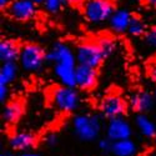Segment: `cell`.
I'll use <instances>...</instances> for the list:
<instances>
[{
  "label": "cell",
  "mask_w": 156,
  "mask_h": 156,
  "mask_svg": "<svg viewBox=\"0 0 156 156\" xmlns=\"http://www.w3.org/2000/svg\"><path fill=\"white\" fill-rule=\"evenodd\" d=\"M73 131L81 141L91 142L99 139L101 133V120L98 115L79 114L71 121Z\"/></svg>",
  "instance_id": "cell-1"
},
{
  "label": "cell",
  "mask_w": 156,
  "mask_h": 156,
  "mask_svg": "<svg viewBox=\"0 0 156 156\" xmlns=\"http://www.w3.org/2000/svg\"><path fill=\"white\" fill-rule=\"evenodd\" d=\"M81 9L84 18L91 24L109 21L116 10L112 0H85Z\"/></svg>",
  "instance_id": "cell-2"
},
{
  "label": "cell",
  "mask_w": 156,
  "mask_h": 156,
  "mask_svg": "<svg viewBox=\"0 0 156 156\" xmlns=\"http://www.w3.org/2000/svg\"><path fill=\"white\" fill-rule=\"evenodd\" d=\"M76 87L60 85L56 86L51 93V102L61 112H74L80 106V95Z\"/></svg>",
  "instance_id": "cell-3"
},
{
  "label": "cell",
  "mask_w": 156,
  "mask_h": 156,
  "mask_svg": "<svg viewBox=\"0 0 156 156\" xmlns=\"http://www.w3.org/2000/svg\"><path fill=\"white\" fill-rule=\"evenodd\" d=\"M19 65L27 71H39L46 64V51L37 44L28 43L21 46Z\"/></svg>",
  "instance_id": "cell-4"
},
{
  "label": "cell",
  "mask_w": 156,
  "mask_h": 156,
  "mask_svg": "<svg viewBox=\"0 0 156 156\" xmlns=\"http://www.w3.org/2000/svg\"><path fill=\"white\" fill-rule=\"evenodd\" d=\"M75 55L79 65H85V66L95 68V69H98L102 64V61L105 60V56H104L102 51L96 41L95 43L86 41L77 45L75 50Z\"/></svg>",
  "instance_id": "cell-5"
},
{
  "label": "cell",
  "mask_w": 156,
  "mask_h": 156,
  "mask_svg": "<svg viewBox=\"0 0 156 156\" xmlns=\"http://www.w3.org/2000/svg\"><path fill=\"white\" fill-rule=\"evenodd\" d=\"M129 104L126 100H124L122 96L118 94H109L105 98H102L99 105V110L102 118L108 120L119 118V116H124L127 111Z\"/></svg>",
  "instance_id": "cell-6"
},
{
  "label": "cell",
  "mask_w": 156,
  "mask_h": 156,
  "mask_svg": "<svg viewBox=\"0 0 156 156\" xmlns=\"http://www.w3.org/2000/svg\"><path fill=\"white\" fill-rule=\"evenodd\" d=\"M46 62L48 64H64L76 66V55L75 51L65 43H55L49 51H46Z\"/></svg>",
  "instance_id": "cell-7"
},
{
  "label": "cell",
  "mask_w": 156,
  "mask_h": 156,
  "mask_svg": "<svg viewBox=\"0 0 156 156\" xmlns=\"http://www.w3.org/2000/svg\"><path fill=\"white\" fill-rule=\"evenodd\" d=\"M5 10L11 19L18 21H28L37 14V5L31 0H11Z\"/></svg>",
  "instance_id": "cell-8"
},
{
  "label": "cell",
  "mask_w": 156,
  "mask_h": 156,
  "mask_svg": "<svg viewBox=\"0 0 156 156\" xmlns=\"http://www.w3.org/2000/svg\"><path fill=\"white\" fill-rule=\"evenodd\" d=\"M105 134H106V137L110 139L111 141L131 139L133 126L130 125V122L124 116H119V118H114L108 121Z\"/></svg>",
  "instance_id": "cell-9"
},
{
  "label": "cell",
  "mask_w": 156,
  "mask_h": 156,
  "mask_svg": "<svg viewBox=\"0 0 156 156\" xmlns=\"http://www.w3.org/2000/svg\"><path fill=\"white\" fill-rule=\"evenodd\" d=\"M75 80L76 87L89 91L98 84V69L77 64L75 68Z\"/></svg>",
  "instance_id": "cell-10"
},
{
  "label": "cell",
  "mask_w": 156,
  "mask_h": 156,
  "mask_svg": "<svg viewBox=\"0 0 156 156\" xmlns=\"http://www.w3.org/2000/svg\"><path fill=\"white\" fill-rule=\"evenodd\" d=\"M155 95L150 91H136L129 98V106L136 114H147L155 105Z\"/></svg>",
  "instance_id": "cell-11"
},
{
  "label": "cell",
  "mask_w": 156,
  "mask_h": 156,
  "mask_svg": "<svg viewBox=\"0 0 156 156\" xmlns=\"http://www.w3.org/2000/svg\"><path fill=\"white\" fill-rule=\"evenodd\" d=\"M8 142H9V147L12 151L25 152L36 145L37 137L35 134L30 131H16L10 135Z\"/></svg>",
  "instance_id": "cell-12"
},
{
  "label": "cell",
  "mask_w": 156,
  "mask_h": 156,
  "mask_svg": "<svg viewBox=\"0 0 156 156\" xmlns=\"http://www.w3.org/2000/svg\"><path fill=\"white\" fill-rule=\"evenodd\" d=\"M24 112V105L20 100H11L6 102L3 111H2V119L6 125H15L19 122Z\"/></svg>",
  "instance_id": "cell-13"
},
{
  "label": "cell",
  "mask_w": 156,
  "mask_h": 156,
  "mask_svg": "<svg viewBox=\"0 0 156 156\" xmlns=\"http://www.w3.org/2000/svg\"><path fill=\"white\" fill-rule=\"evenodd\" d=\"M133 16L134 15L127 9H116L109 20V25L111 30H114L118 34L127 33L129 25H130V21H131Z\"/></svg>",
  "instance_id": "cell-14"
},
{
  "label": "cell",
  "mask_w": 156,
  "mask_h": 156,
  "mask_svg": "<svg viewBox=\"0 0 156 156\" xmlns=\"http://www.w3.org/2000/svg\"><path fill=\"white\" fill-rule=\"evenodd\" d=\"M21 51V45L12 39H3L0 41V61H18Z\"/></svg>",
  "instance_id": "cell-15"
},
{
  "label": "cell",
  "mask_w": 156,
  "mask_h": 156,
  "mask_svg": "<svg viewBox=\"0 0 156 156\" xmlns=\"http://www.w3.org/2000/svg\"><path fill=\"white\" fill-rule=\"evenodd\" d=\"M75 68L76 66H70V65H64V64H54V74L60 80L61 85L76 87Z\"/></svg>",
  "instance_id": "cell-16"
},
{
  "label": "cell",
  "mask_w": 156,
  "mask_h": 156,
  "mask_svg": "<svg viewBox=\"0 0 156 156\" xmlns=\"http://www.w3.org/2000/svg\"><path fill=\"white\" fill-rule=\"evenodd\" d=\"M135 126L144 137L154 139L156 135V124L146 114H137L135 116Z\"/></svg>",
  "instance_id": "cell-17"
},
{
  "label": "cell",
  "mask_w": 156,
  "mask_h": 156,
  "mask_svg": "<svg viewBox=\"0 0 156 156\" xmlns=\"http://www.w3.org/2000/svg\"><path fill=\"white\" fill-rule=\"evenodd\" d=\"M137 152V145L131 139L112 141L111 154L114 156H135Z\"/></svg>",
  "instance_id": "cell-18"
},
{
  "label": "cell",
  "mask_w": 156,
  "mask_h": 156,
  "mask_svg": "<svg viewBox=\"0 0 156 156\" xmlns=\"http://www.w3.org/2000/svg\"><path fill=\"white\" fill-rule=\"evenodd\" d=\"M18 74H19V65L16 61L2 62V68H0V84L10 85L16 79Z\"/></svg>",
  "instance_id": "cell-19"
},
{
  "label": "cell",
  "mask_w": 156,
  "mask_h": 156,
  "mask_svg": "<svg viewBox=\"0 0 156 156\" xmlns=\"http://www.w3.org/2000/svg\"><path fill=\"white\" fill-rule=\"evenodd\" d=\"M146 31L147 29H146V24L144 23V20L139 16H133L131 21H130V25H129V29H127V34L134 37H140V36H144Z\"/></svg>",
  "instance_id": "cell-20"
},
{
  "label": "cell",
  "mask_w": 156,
  "mask_h": 156,
  "mask_svg": "<svg viewBox=\"0 0 156 156\" xmlns=\"http://www.w3.org/2000/svg\"><path fill=\"white\" fill-rule=\"evenodd\" d=\"M96 43H98L99 48L101 49V51H102L104 56H105V59H108L109 56H111L114 54L116 45H115V41L112 40L111 37H109V36H100L98 39Z\"/></svg>",
  "instance_id": "cell-21"
},
{
  "label": "cell",
  "mask_w": 156,
  "mask_h": 156,
  "mask_svg": "<svg viewBox=\"0 0 156 156\" xmlns=\"http://www.w3.org/2000/svg\"><path fill=\"white\" fill-rule=\"evenodd\" d=\"M65 3H66V0H45L43 6L50 14H58Z\"/></svg>",
  "instance_id": "cell-22"
},
{
  "label": "cell",
  "mask_w": 156,
  "mask_h": 156,
  "mask_svg": "<svg viewBox=\"0 0 156 156\" xmlns=\"http://www.w3.org/2000/svg\"><path fill=\"white\" fill-rule=\"evenodd\" d=\"M98 147L101 152L104 154H109L111 152V147H112V141L110 139H108L106 136L102 137V139H99L98 141Z\"/></svg>",
  "instance_id": "cell-23"
},
{
  "label": "cell",
  "mask_w": 156,
  "mask_h": 156,
  "mask_svg": "<svg viewBox=\"0 0 156 156\" xmlns=\"http://www.w3.org/2000/svg\"><path fill=\"white\" fill-rule=\"evenodd\" d=\"M144 40L150 48L156 49V28L149 29L146 31V34L144 35Z\"/></svg>",
  "instance_id": "cell-24"
},
{
  "label": "cell",
  "mask_w": 156,
  "mask_h": 156,
  "mask_svg": "<svg viewBox=\"0 0 156 156\" xmlns=\"http://www.w3.org/2000/svg\"><path fill=\"white\" fill-rule=\"evenodd\" d=\"M44 142L48 146H55L59 142V136L56 133H48L44 136Z\"/></svg>",
  "instance_id": "cell-25"
},
{
  "label": "cell",
  "mask_w": 156,
  "mask_h": 156,
  "mask_svg": "<svg viewBox=\"0 0 156 156\" xmlns=\"http://www.w3.org/2000/svg\"><path fill=\"white\" fill-rule=\"evenodd\" d=\"M9 96V85L5 84H0V102L5 104Z\"/></svg>",
  "instance_id": "cell-26"
},
{
  "label": "cell",
  "mask_w": 156,
  "mask_h": 156,
  "mask_svg": "<svg viewBox=\"0 0 156 156\" xmlns=\"http://www.w3.org/2000/svg\"><path fill=\"white\" fill-rule=\"evenodd\" d=\"M85 0H66V3L71 4V5H83Z\"/></svg>",
  "instance_id": "cell-27"
},
{
  "label": "cell",
  "mask_w": 156,
  "mask_h": 156,
  "mask_svg": "<svg viewBox=\"0 0 156 156\" xmlns=\"http://www.w3.org/2000/svg\"><path fill=\"white\" fill-rule=\"evenodd\" d=\"M10 3H11V0H0V8H2V9H6Z\"/></svg>",
  "instance_id": "cell-28"
},
{
  "label": "cell",
  "mask_w": 156,
  "mask_h": 156,
  "mask_svg": "<svg viewBox=\"0 0 156 156\" xmlns=\"http://www.w3.org/2000/svg\"><path fill=\"white\" fill-rule=\"evenodd\" d=\"M19 156H44V155L36 154V152H28V151H25V152H21Z\"/></svg>",
  "instance_id": "cell-29"
},
{
  "label": "cell",
  "mask_w": 156,
  "mask_h": 156,
  "mask_svg": "<svg viewBox=\"0 0 156 156\" xmlns=\"http://www.w3.org/2000/svg\"><path fill=\"white\" fill-rule=\"evenodd\" d=\"M146 4L156 9V0H146Z\"/></svg>",
  "instance_id": "cell-30"
},
{
  "label": "cell",
  "mask_w": 156,
  "mask_h": 156,
  "mask_svg": "<svg viewBox=\"0 0 156 156\" xmlns=\"http://www.w3.org/2000/svg\"><path fill=\"white\" fill-rule=\"evenodd\" d=\"M31 2H34V3L36 4V5H40V4L43 5V4H44V2H45V0H31Z\"/></svg>",
  "instance_id": "cell-31"
},
{
  "label": "cell",
  "mask_w": 156,
  "mask_h": 156,
  "mask_svg": "<svg viewBox=\"0 0 156 156\" xmlns=\"http://www.w3.org/2000/svg\"><path fill=\"white\" fill-rule=\"evenodd\" d=\"M154 95H155V99H156V84H155V90H154Z\"/></svg>",
  "instance_id": "cell-32"
},
{
  "label": "cell",
  "mask_w": 156,
  "mask_h": 156,
  "mask_svg": "<svg viewBox=\"0 0 156 156\" xmlns=\"http://www.w3.org/2000/svg\"><path fill=\"white\" fill-rule=\"evenodd\" d=\"M154 141H155V144H156V135H155V137H154Z\"/></svg>",
  "instance_id": "cell-33"
},
{
  "label": "cell",
  "mask_w": 156,
  "mask_h": 156,
  "mask_svg": "<svg viewBox=\"0 0 156 156\" xmlns=\"http://www.w3.org/2000/svg\"><path fill=\"white\" fill-rule=\"evenodd\" d=\"M0 156H4V155H3V154H2V155H0Z\"/></svg>",
  "instance_id": "cell-34"
}]
</instances>
